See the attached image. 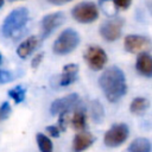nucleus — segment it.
Here are the masks:
<instances>
[{
  "label": "nucleus",
  "instance_id": "obj_1",
  "mask_svg": "<svg viewBox=\"0 0 152 152\" xmlns=\"http://www.w3.org/2000/svg\"><path fill=\"white\" fill-rule=\"evenodd\" d=\"M99 84L109 102H118L127 91L124 71L118 66H110L99 78Z\"/></svg>",
  "mask_w": 152,
  "mask_h": 152
},
{
  "label": "nucleus",
  "instance_id": "obj_2",
  "mask_svg": "<svg viewBox=\"0 0 152 152\" xmlns=\"http://www.w3.org/2000/svg\"><path fill=\"white\" fill-rule=\"evenodd\" d=\"M28 20V11L25 7L14 8L4 20L2 34L5 37H13L21 31Z\"/></svg>",
  "mask_w": 152,
  "mask_h": 152
},
{
  "label": "nucleus",
  "instance_id": "obj_3",
  "mask_svg": "<svg viewBox=\"0 0 152 152\" xmlns=\"http://www.w3.org/2000/svg\"><path fill=\"white\" fill-rule=\"evenodd\" d=\"M78 44H80V34L72 28H66L55 40L52 50L56 55H66L74 51Z\"/></svg>",
  "mask_w": 152,
  "mask_h": 152
},
{
  "label": "nucleus",
  "instance_id": "obj_4",
  "mask_svg": "<svg viewBox=\"0 0 152 152\" xmlns=\"http://www.w3.org/2000/svg\"><path fill=\"white\" fill-rule=\"evenodd\" d=\"M72 18L82 24H89L95 21L99 18V10L97 6L91 1H83L77 4L71 10Z\"/></svg>",
  "mask_w": 152,
  "mask_h": 152
},
{
  "label": "nucleus",
  "instance_id": "obj_5",
  "mask_svg": "<svg viewBox=\"0 0 152 152\" xmlns=\"http://www.w3.org/2000/svg\"><path fill=\"white\" fill-rule=\"evenodd\" d=\"M129 135V129L126 124L113 125L104 134L103 142L108 147H118L122 145Z\"/></svg>",
  "mask_w": 152,
  "mask_h": 152
},
{
  "label": "nucleus",
  "instance_id": "obj_6",
  "mask_svg": "<svg viewBox=\"0 0 152 152\" xmlns=\"http://www.w3.org/2000/svg\"><path fill=\"white\" fill-rule=\"evenodd\" d=\"M80 104V96L77 94H69L64 97L57 99L51 103L50 113L52 115L69 113L71 109L76 108Z\"/></svg>",
  "mask_w": 152,
  "mask_h": 152
},
{
  "label": "nucleus",
  "instance_id": "obj_7",
  "mask_svg": "<svg viewBox=\"0 0 152 152\" xmlns=\"http://www.w3.org/2000/svg\"><path fill=\"white\" fill-rule=\"evenodd\" d=\"M124 26V20L121 18H113L106 20L100 27V34L103 39L108 42H114L121 36V30Z\"/></svg>",
  "mask_w": 152,
  "mask_h": 152
},
{
  "label": "nucleus",
  "instance_id": "obj_8",
  "mask_svg": "<svg viewBox=\"0 0 152 152\" xmlns=\"http://www.w3.org/2000/svg\"><path fill=\"white\" fill-rule=\"evenodd\" d=\"M84 59L87 61L90 69L97 71L106 65L107 53L100 46H89L84 53Z\"/></svg>",
  "mask_w": 152,
  "mask_h": 152
},
{
  "label": "nucleus",
  "instance_id": "obj_9",
  "mask_svg": "<svg viewBox=\"0 0 152 152\" xmlns=\"http://www.w3.org/2000/svg\"><path fill=\"white\" fill-rule=\"evenodd\" d=\"M65 20V15L63 12L51 13L43 18L42 20V37L46 38L50 36L57 27H59Z\"/></svg>",
  "mask_w": 152,
  "mask_h": 152
},
{
  "label": "nucleus",
  "instance_id": "obj_10",
  "mask_svg": "<svg viewBox=\"0 0 152 152\" xmlns=\"http://www.w3.org/2000/svg\"><path fill=\"white\" fill-rule=\"evenodd\" d=\"M150 45L148 38L139 34H128L125 38V49L128 52L135 53V52H141L145 49H147Z\"/></svg>",
  "mask_w": 152,
  "mask_h": 152
},
{
  "label": "nucleus",
  "instance_id": "obj_11",
  "mask_svg": "<svg viewBox=\"0 0 152 152\" xmlns=\"http://www.w3.org/2000/svg\"><path fill=\"white\" fill-rule=\"evenodd\" d=\"M39 38L37 37V36H31V37H28V38H26L24 42H21L20 44H19V46L17 48V55L20 57V58H23V59H25V58H27L36 49H37V46L39 45Z\"/></svg>",
  "mask_w": 152,
  "mask_h": 152
},
{
  "label": "nucleus",
  "instance_id": "obj_12",
  "mask_svg": "<svg viewBox=\"0 0 152 152\" xmlns=\"http://www.w3.org/2000/svg\"><path fill=\"white\" fill-rule=\"evenodd\" d=\"M94 142V137L89 132H81L74 137L72 140V151L74 152H82L90 147Z\"/></svg>",
  "mask_w": 152,
  "mask_h": 152
},
{
  "label": "nucleus",
  "instance_id": "obj_13",
  "mask_svg": "<svg viewBox=\"0 0 152 152\" xmlns=\"http://www.w3.org/2000/svg\"><path fill=\"white\" fill-rule=\"evenodd\" d=\"M135 68L139 74L146 77H151L152 76V57L150 56V53L141 52L137 58Z\"/></svg>",
  "mask_w": 152,
  "mask_h": 152
},
{
  "label": "nucleus",
  "instance_id": "obj_14",
  "mask_svg": "<svg viewBox=\"0 0 152 152\" xmlns=\"http://www.w3.org/2000/svg\"><path fill=\"white\" fill-rule=\"evenodd\" d=\"M77 74H78V65H77V64L70 63V64L64 65V66H63V70H62L59 84H61L62 87L70 86L71 83L75 82V80H76V77H77Z\"/></svg>",
  "mask_w": 152,
  "mask_h": 152
},
{
  "label": "nucleus",
  "instance_id": "obj_15",
  "mask_svg": "<svg viewBox=\"0 0 152 152\" xmlns=\"http://www.w3.org/2000/svg\"><path fill=\"white\" fill-rule=\"evenodd\" d=\"M127 152H151V142L146 138H137L129 144Z\"/></svg>",
  "mask_w": 152,
  "mask_h": 152
},
{
  "label": "nucleus",
  "instance_id": "obj_16",
  "mask_svg": "<svg viewBox=\"0 0 152 152\" xmlns=\"http://www.w3.org/2000/svg\"><path fill=\"white\" fill-rule=\"evenodd\" d=\"M150 106V102L146 97H137L131 102L129 106V110L134 114H140L142 112H145Z\"/></svg>",
  "mask_w": 152,
  "mask_h": 152
},
{
  "label": "nucleus",
  "instance_id": "obj_17",
  "mask_svg": "<svg viewBox=\"0 0 152 152\" xmlns=\"http://www.w3.org/2000/svg\"><path fill=\"white\" fill-rule=\"evenodd\" d=\"M36 140H37V145L40 150V152H52L53 146L51 140L43 133H37L36 135Z\"/></svg>",
  "mask_w": 152,
  "mask_h": 152
},
{
  "label": "nucleus",
  "instance_id": "obj_18",
  "mask_svg": "<svg viewBox=\"0 0 152 152\" xmlns=\"http://www.w3.org/2000/svg\"><path fill=\"white\" fill-rule=\"evenodd\" d=\"M71 125L75 129H83L86 127V114L82 109H78L75 112V114L71 118Z\"/></svg>",
  "mask_w": 152,
  "mask_h": 152
},
{
  "label": "nucleus",
  "instance_id": "obj_19",
  "mask_svg": "<svg viewBox=\"0 0 152 152\" xmlns=\"http://www.w3.org/2000/svg\"><path fill=\"white\" fill-rule=\"evenodd\" d=\"M25 94H26V89H25L24 87H21V86H17V87H14L13 89L8 90L10 97H12L15 103L23 102L24 99H25Z\"/></svg>",
  "mask_w": 152,
  "mask_h": 152
},
{
  "label": "nucleus",
  "instance_id": "obj_20",
  "mask_svg": "<svg viewBox=\"0 0 152 152\" xmlns=\"http://www.w3.org/2000/svg\"><path fill=\"white\" fill-rule=\"evenodd\" d=\"M91 114H93V119L96 122H101L103 116H104V110L102 104L100 103V101L95 100L91 102Z\"/></svg>",
  "mask_w": 152,
  "mask_h": 152
},
{
  "label": "nucleus",
  "instance_id": "obj_21",
  "mask_svg": "<svg viewBox=\"0 0 152 152\" xmlns=\"http://www.w3.org/2000/svg\"><path fill=\"white\" fill-rule=\"evenodd\" d=\"M11 112H12V108L10 106L8 102H2L1 106H0V121H4L6 120L10 115H11Z\"/></svg>",
  "mask_w": 152,
  "mask_h": 152
},
{
  "label": "nucleus",
  "instance_id": "obj_22",
  "mask_svg": "<svg viewBox=\"0 0 152 152\" xmlns=\"http://www.w3.org/2000/svg\"><path fill=\"white\" fill-rule=\"evenodd\" d=\"M13 74L7 71V70H4V69H0V84H4V83H8L11 81H13Z\"/></svg>",
  "mask_w": 152,
  "mask_h": 152
},
{
  "label": "nucleus",
  "instance_id": "obj_23",
  "mask_svg": "<svg viewBox=\"0 0 152 152\" xmlns=\"http://www.w3.org/2000/svg\"><path fill=\"white\" fill-rule=\"evenodd\" d=\"M113 4L121 10H127L131 6L132 0H113Z\"/></svg>",
  "mask_w": 152,
  "mask_h": 152
},
{
  "label": "nucleus",
  "instance_id": "obj_24",
  "mask_svg": "<svg viewBox=\"0 0 152 152\" xmlns=\"http://www.w3.org/2000/svg\"><path fill=\"white\" fill-rule=\"evenodd\" d=\"M46 132H48L51 137H55V138L59 137V128H58L57 126H48V127H46Z\"/></svg>",
  "mask_w": 152,
  "mask_h": 152
},
{
  "label": "nucleus",
  "instance_id": "obj_25",
  "mask_svg": "<svg viewBox=\"0 0 152 152\" xmlns=\"http://www.w3.org/2000/svg\"><path fill=\"white\" fill-rule=\"evenodd\" d=\"M43 56H44V53H38L33 59H32V63H31V65H32V68H37L39 64H40V62H42V59H43Z\"/></svg>",
  "mask_w": 152,
  "mask_h": 152
},
{
  "label": "nucleus",
  "instance_id": "obj_26",
  "mask_svg": "<svg viewBox=\"0 0 152 152\" xmlns=\"http://www.w3.org/2000/svg\"><path fill=\"white\" fill-rule=\"evenodd\" d=\"M50 4H52V5H58V6H61V5H64V4H66V2H70V1H72V0H48Z\"/></svg>",
  "mask_w": 152,
  "mask_h": 152
},
{
  "label": "nucleus",
  "instance_id": "obj_27",
  "mask_svg": "<svg viewBox=\"0 0 152 152\" xmlns=\"http://www.w3.org/2000/svg\"><path fill=\"white\" fill-rule=\"evenodd\" d=\"M4 1H5V0H0V8H1L2 5H4Z\"/></svg>",
  "mask_w": 152,
  "mask_h": 152
},
{
  "label": "nucleus",
  "instance_id": "obj_28",
  "mask_svg": "<svg viewBox=\"0 0 152 152\" xmlns=\"http://www.w3.org/2000/svg\"><path fill=\"white\" fill-rule=\"evenodd\" d=\"M1 61H2V56H1V53H0V63H1Z\"/></svg>",
  "mask_w": 152,
  "mask_h": 152
},
{
  "label": "nucleus",
  "instance_id": "obj_29",
  "mask_svg": "<svg viewBox=\"0 0 152 152\" xmlns=\"http://www.w3.org/2000/svg\"><path fill=\"white\" fill-rule=\"evenodd\" d=\"M10 1H15V0H10Z\"/></svg>",
  "mask_w": 152,
  "mask_h": 152
}]
</instances>
